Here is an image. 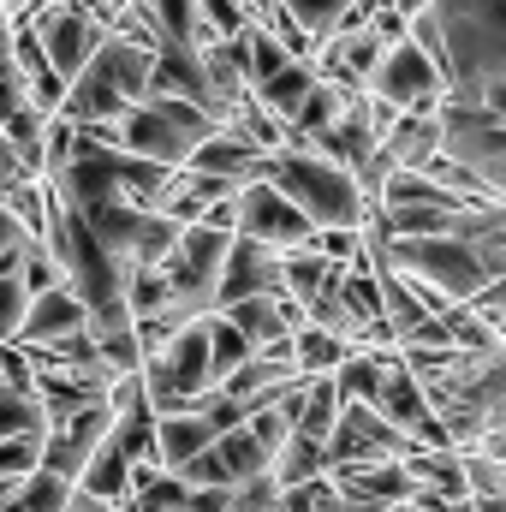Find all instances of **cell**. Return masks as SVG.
Segmentation results:
<instances>
[{"mask_svg": "<svg viewBox=\"0 0 506 512\" xmlns=\"http://www.w3.org/2000/svg\"><path fill=\"white\" fill-rule=\"evenodd\" d=\"M227 245H233V227H215V221H191V227L179 233L173 256L161 262V268H167V280H173V304H185L191 316L221 310Z\"/></svg>", "mask_w": 506, "mask_h": 512, "instance_id": "5", "label": "cell"}, {"mask_svg": "<svg viewBox=\"0 0 506 512\" xmlns=\"http://www.w3.org/2000/svg\"><path fill=\"white\" fill-rule=\"evenodd\" d=\"M227 316L245 328V340H251L256 352H268V358H292V322H286V310H280V292L239 298V304H227Z\"/></svg>", "mask_w": 506, "mask_h": 512, "instance_id": "14", "label": "cell"}, {"mask_svg": "<svg viewBox=\"0 0 506 512\" xmlns=\"http://www.w3.org/2000/svg\"><path fill=\"white\" fill-rule=\"evenodd\" d=\"M215 126H221V114H209L191 96H143L137 108H126V120H120V149L126 155H143V161L185 167L191 149Z\"/></svg>", "mask_w": 506, "mask_h": 512, "instance_id": "4", "label": "cell"}, {"mask_svg": "<svg viewBox=\"0 0 506 512\" xmlns=\"http://www.w3.org/2000/svg\"><path fill=\"white\" fill-rule=\"evenodd\" d=\"M245 6H251L256 18H268V12H274V6H280V0H245Z\"/></svg>", "mask_w": 506, "mask_h": 512, "instance_id": "36", "label": "cell"}, {"mask_svg": "<svg viewBox=\"0 0 506 512\" xmlns=\"http://www.w3.org/2000/svg\"><path fill=\"white\" fill-rule=\"evenodd\" d=\"M24 239H30V227H24V221H18V215H12V209L0 203V256H6V251H18Z\"/></svg>", "mask_w": 506, "mask_h": 512, "instance_id": "33", "label": "cell"}, {"mask_svg": "<svg viewBox=\"0 0 506 512\" xmlns=\"http://www.w3.org/2000/svg\"><path fill=\"white\" fill-rule=\"evenodd\" d=\"M66 512H120V507H114V501H102V495H90V489L78 483V489H72V501H66Z\"/></svg>", "mask_w": 506, "mask_h": 512, "instance_id": "34", "label": "cell"}, {"mask_svg": "<svg viewBox=\"0 0 506 512\" xmlns=\"http://www.w3.org/2000/svg\"><path fill=\"white\" fill-rule=\"evenodd\" d=\"M256 292H286L280 280V251L262 245L251 233H233L227 245V274H221V310L239 304V298H256Z\"/></svg>", "mask_w": 506, "mask_h": 512, "instance_id": "11", "label": "cell"}, {"mask_svg": "<svg viewBox=\"0 0 506 512\" xmlns=\"http://www.w3.org/2000/svg\"><path fill=\"white\" fill-rule=\"evenodd\" d=\"M364 90L381 96V102H393V108H441L447 72H441V60L429 48H417L411 36H399V42H387V54H381V66L370 72Z\"/></svg>", "mask_w": 506, "mask_h": 512, "instance_id": "7", "label": "cell"}, {"mask_svg": "<svg viewBox=\"0 0 506 512\" xmlns=\"http://www.w3.org/2000/svg\"><path fill=\"white\" fill-rule=\"evenodd\" d=\"M72 489H78V477H60V471L36 465L30 477H18V495H12V512H66V501H72Z\"/></svg>", "mask_w": 506, "mask_h": 512, "instance_id": "24", "label": "cell"}, {"mask_svg": "<svg viewBox=\"0 0 506 512\" xmlns=\"http://www.w3.org/2000/svg\"><path fill=\"white\" fill-rule=\"evenodd\" d=\"M405 453H411V435L393 429L376 405H340V423L328 435V471L358 459H405Z\"/></svg>", "mask_w": 506, "mask_h": 512, "instance_id": "9", "label": "cell"}, {"mask_svg": "<svg viewBox=\"0 0 506 512\" xmlns=\"http://www.w3.org/2000/svg\"><path fill=\"white\" fill-rule=\"evenodd\" d=\"M215 453H221V465H227V477H233V483H245V477H256V471H268V465H274V453L251 435V423L221 429V435H215Z\"/></svg>", "mask_w": 506, "mask_h": 512, "instance_id": "23", "label": "cell"}, {"mask_svg": "<svg viewBox=\"0 0 506 512\" xmlns=\"http://www.w3.org/2000/svg\"><path fill=\"white\" fill-rule=\"evenodd\" d=\"M215 435H221V423H215L203 405L161 411V417H155V459H161L167 471H179L185 459H197L203 447H215Z\"/></svg>", "mask_w": 506, "mask_h": 512, "instance_id": "13", "label": "cell"}, {"mask_svg": "<svg viewBox=\"0 0 506 512\" xmlns=\"http://www.w3.org/2000/svg\"><path fill=\"white\" fill-rule=\"evenodd\" d=\"M447 36V90L477 96L506 78V0H429Z\"/></svg>", "mask_w": 506, "mask_h": 512, "instance_id": "3", "label": "cell"}, {"mask_svg": "<svg viewBox=\"0 0 506 512\" xmlns=\"http://www.w3.org/2000/svg\"><path fill=\"white\" fill-rule=\"evenodd\" d=\"M84 322H90V304L78 298V286H72V280H60V286H48V292H36V298H30L24 328H18V346L60 340V334H72V328H84Z\"/></svg>", "mask_w": 506, "mask_h": 512, "instance_id": "12", "label": "cell"}, {"mask_svg": "<svg viewBox=\"0 0 506 512\" xmlns=\"http://www.w3.org/2000/svg\"><path fill=\"white\" fill-rule=\"evenodd\" d=\"M316 471H328V441L292 429V441L274 453V477H280V483H298V477H316Z\"/></svg>", "mask_w": 506, "mask_h": 512, "instance_id": "28", "label": "cell"}, {"mask_svg": "<svg viewBox=\"0 0 506 512\" xmlns=\"http://www.w3.org/2000/svg\"><path fill=\"white\" fill-rule=\"evenodd\" d=\"M268 179H274L316 227H364V221L376 215V203L364 197L358 173H352L346 161L310 149V143H280V149L268 155Z\"/></svg>", "mask_w": 506, "mask_h": 512, "instance_id": "1", "label": "cell"}, {"mask_svg": "<svg viewBox=\"0 0 506 512\" xmlns=\"http://www.w3.org/2000/svg\"><path fill=\"white\" fill-rule=\"evenodd\" d=\"M30 24L42 30V48H48V60H54V72L72 84L90 60H96V48L108 42V24L84 6V0H42V6H30Z\"/></svg>", "mask_w": 506, "mask_h": 512, "instance_id": "6", "label": "cell"}, {"mask_svg": "<svg viewBox=\"0 0 506 512\" xmlns=\"http://www.w3.org/2000/svg\"><path fill=\"white\" fill-rule=\"evenodd\" d=\"M471 304H477L489 322H501V316H506V268L489 280V286H483V292H477V298H471Z\"/></svg>", "mask_w": 506, "mask_h": 512, "instance_id": "32", "label": "cell"}, {"mask_svg": "<svg viewBox=\"0 0 506 512\" xmlns=\"http://www.w3.org/2000/svg\"><path fill=\"white\" fill-rule=\"evenodd\" d=\"M143 12L155 24V42H191V48L215 42L203 30V0H143Z\"/></svg>", "mask_w": 506, "mask_h": 512, "instance_id": "22", "label": "cell"}, {"mask_svg": "<svg viewBox=\"0 0 506 512\" xmlns=\"http://www.w3.org/2000/svg\"><path fill=\"white\" fill-rule=\"evenodd\" d=\"M18 72V54H12V18L0 24V78H12Z\"/></svg>", "mask_w": 506, "mask_h": 512, "instance_id": "35", "label": "cell"}, {"mask_svg": "<svg viewBox=\"0 0 506 512\" xmlns=\"http://www.w3.org/2000/svg\"><path fill=\"white\" fill-rule=\"evenodd\" d=\"M381 149L399 161V167H423L435 149H441V108H405L393 131L381 137Z\"/></svg>", "mask_w": 506, "mask_h": 512, "instance_id": "15", "label": "cell"}, {"mask_svg": "<svg viewBox=\"0 0 506 512\" xmlns=\"http://www.w3.org/2000/svg\"><path fill=\"white\" fill-rule=\"evenodd\" d=\"M393 358H399V352H370V346L346 352V364L334 370L340 399H346V405H376V399H381V382H387V364H393Z\"/></svg>", "mask_w": 506, "mask_h": 512, "instance_id": "20", "label": "cell"}, {"mask_svg": "<svg viewBox=\"0 0 506 512\" xmlns=\"http://www.w3.org/2000/svg\"><path fill=\"white\" fill-rule=\"evenodd\" d=\"M381 316H387L393 340L405 346V340H411V334H417V328H423V322L435 316V310L423 304V292H417V286H411V280H405L399 268H381Z\"/></svg>", "mask_w": 506, "mask_h": 512, "instance_id": "17", "label": "cell"}, {"mask_svg": "<svg viewBox=\"0 0 506 512\" xmlns=\"http://www.w3.org/2000/svg\"><path fill=\"white\" fill-rule=\"evenodd\" d=\"M346 274V262H334V256H322L316 245H292V251H280V280H286V292L292 298H316L322 286H334Z\"/></svg>", "mask_w": 506, "mask_h": 512, "instance_id": "18", "label": "cell"}, {"mask_svg": "<svg viewBox=\"0 0 506 512\" xmlns=\"http://www.w3.org/2000/svg\"><path fill=\"white\" fill-rule=\"evenodd\" d=\"M316 78H322V72L310 66V54H298V60H286V66H280L268 84H256V96H262V102H268V108H274L286 126H292V114L304 108V96L316 90Z\"/></svg>", "mask_w": 506, "mask_h": 512, "instance_id": "21", "label": "cell"}, {"mask_svg": "<svg viewBox=\"0 0 506 512\" xmlns=\"http://www.w3.org/2000/svg\"><path fill=\"white\" fill-rule=\"evenodd\" d=\"M256 346L245 340V328L227 316V310H209V364H215V382H227Z\"/></svg>", "mask_w": 506, "mask_h": 512, "instance_id": "26", "label": "cell"}, {"mask_svg": "<svg viewBox=\"0 0 506 512\" xmlns=\"http://www.w3.org/2000/svg\"><path fill=\"white\" fill-rule=\"evenodd\" d=\"M334 495V477L316 471V477H298V483H280V512H322Z\"/></svg>", "mask_w": 506, "mask_h": 512, "instance_id": "30", "label": "cell"}, {"mask_svg": "<svg viewBox=\"0 0 506 512\" xmlns=\"http://www.w3.org/2000/svg\"><path fill=\"white\" fill-rule=\"evenodd\" d=\"M30 245V239H24ZM24 245L0 256V340H18L24 310H30V286H24Z\"/></svg>", "mask_w": 506, "mask_h": 512, "instance_id": "25", "label": "cell"}, {"mask_svg": "<svg viewBox=\"0 0 506 512\" xmlns=\"http://www.w3.org/2000/svg\"><path fill=\"white\" fill-rule=\"evenodd\" d=\"M381 512H417V507H411V495H405V501H393V507H381Z\"/></svg>", "mask_w": 506, "mask_h": 512, "instance_id": "37", "label": "cell"}, {"mask_svg": "<svg viewBox=\"0 0 506 512\" xmlns=\"http://www.w3.org/2000/svg\"><path fill=\"white\" fill-rule=\"evenodd\" d=\"M42 441H48V429L6 435V441H0V477H30V471L42 465Z\"/></svg>", "mask_w": 506, "mask_h": 512, "instance_id": "29", "label": "cell"}, {"mask_svg": "<svg viewBox=\"0 0 506 512\" xmlns=\"http://www.w3.org/2000/svg\"><path fill=\"white\" fill-rule=\"evenodd\" d=\"M233 512H280V477H274V465L245 477V483H233Z\"/></svg>", "mask_w": 506, "mask_h": 512, "instance_id": "31", "label": "cell"}, {"mask_svg": "<svg viewBox=\"0 0 506 512\" xmlns=\"http://www.w3.org/2000/svg\"><path fill=\"white\" fill-rule=\"evenodd\" d=\"M346 352H358L346 334H334V328H316V322H304L298 334H292V364H298V376H334L340 364H346Z\"/></svg>", "mask_w": 506, "mask_h": 512, "instance_id": "19", "label": "cell"}, {"mask_svg": "<svg viewBox=\"0 0 506 512\" xmlns=\"http://www.w3.org/2000/svg\"><path fill=\"white\" fill-rule=\"evenodd\" d=\"M477 512H506V501H477Z\"/></svg>", "mask_w": 506, "mask_h": 512, "instance_id": "38", "label": "cell"}, {"mask_svg": "<svg viewBox=\"0 0 506 512\" xmlns=\"http://www.w3.org/2000/svg\"><path fill=\"white\" fill-rule=\"evenodd\" d=\"M149 72H155V42H137V36L108 30V42L96 48V60L66 84L60 120H72V126L126 120V108H137L149 96Z\"/></svg>", "mask_w": 506, "mask_h": 512, "instance_id": "2", "label": "cell"}, {"mask_svg": "<svg viewBox=\"0 0 506 512\" xmlns=\"http://www.w3.org/2000/svg\"><path fill=\"white\" fill-rule=\"evenodd\" d=\"M239 233H251L262 245H274V251H292V245H310L316 239V221L274 185V179H251V185H239Z\"/></svg>", "mask_w": 506, "mask_h": 512, "instance_id": "8", "label": "cell"}, {"mask_svg": "<svg viewBox=\"0 0 506 512\" xmlns=\"http://www.w3.org/2000/svg\"><path fill=\"white\" fill-rule=\"evenodd\" d=\"M185 167L215 173V179H227V185H251V179H268V149H256L239 126H227V120H221V126L191 149V161H185Z\"/></svg>", "mask_w": 506, "mask_h": 512, "instance_id": "10", "label": "cell"}, {"mask_svg": "<svg viewBox=\"0 0 506 512\" xmlns=\"http://www.w3.org/2000/svg\"><path fill=\"white\" fill-rule=\"evenodd\" d=\"M131 465H137V459H131V447L108 429V441L96 447V459L84 465V477H78V483H84L90 495H102V501H114V507H120V501L131 495Z\"/></svg>", "mask_w": 506, "mask_h": 512, "instance_id": "16", "label": "cell"}, {"mask_svg": "<svg viewBox=\"0 0 506 512\" xmlns=\"http://www.w3.org/2000/svg\"><path fill=\"white\" fill-rule=\"evenodd\" d=\"M24 429H54L48 423V405H42L36 387H12L0 376V441L6 435H24Z\"/></svg>", "mask_w": 506, "mask_h": 512, "instance_id": "27", "label": "cell"}]
</instances>
